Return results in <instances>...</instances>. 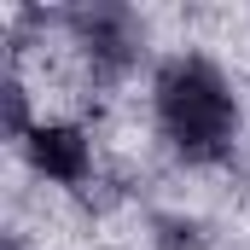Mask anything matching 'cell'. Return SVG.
<instances>
[{
    "label": "cell",
    "mask_w": 250,
    "mask_h": 250,
    "mask_svg": "<svg viewBox=\"0 0 250 250\" xmlns=\"http://www.w3.org/2000/svg\"><path fill=\"white\" fill-rule=\"evenodd\" d=\"M151 117L169 151L192 169H215L239 146V99L221 64L204 53H175L151 76Z\"/></svg>",
    "instance_id": "6da1fadb"
},
{
    "label": "cell",
    "mask_w": 250,
    "mask_h": 250,
    "mask_svg": "<svg viewBox=\"0 0 250 250\" xmlns=\"http://www.w3.org/2000/svg\"><path fill=\"white\" fill-rule=\"evenodd\" d=\"M59 29L70 35V47L82 53L93 87L128 82L140 70V59H146V23L123 0H82V6L59 12Z\"/></svg>",
    "instance_id": "7a4b0ae2"
},
{
    "label": "cell",
    "mask_w": 250,
    "mask_h": 250,
    "mask_svg": "<svg viewBox=\"0 0 250 250\" xmlns=\"http://www.w3.org/2000/svg\"><path fill=\"white\" fill-rule=\"evenodd\" d=\"M23 163L53 187L82 192L93 181V140L82 123H35V134L23 140Z\"/></svg>",
    "instance_id": "3957f363"
},
{
    "label": "cell",
    "mask_w": 250,
    "mask_h": 250,
    "mask_svg": "<svg viewBox=\"0 0 250 250\" xmlns=\"http://www.w3.org/2000/svg\"><path fill=\"white\" fill-rule=\"evenodd\" d=\"M151 245L157 250H204L209 245V233H204V221L198 215H151Z\"/></svg>",
    "instance_id": "277c9868"
},
{
    "label": "cell",
    "mask_w": 250,
    "mask_h": 250,
    "mask_svg": "<svg viewBox=\"0 0 250 250\" xmlns=\"http://www.w3.org/2000/svg\"><path fill=\"white\" fill-rule=\"evenodd\" d=\"M0 105H6V140H29L35 134V117H29V87H23V70L12 64L6 70V82H0Z\"/></svg>",
    "instance_id": "5b68a950"
}]
</instances>
